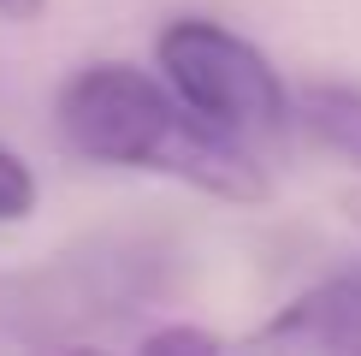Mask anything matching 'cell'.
Masks as SVG:
<instances>
[{"mask_svg": "<svg viewBox=\"0 0 361 356\" xmlns=\"http://www.w3.org/2000/svg\"><path fill=\"white\" fill-rule=\"evenodd\" d=\"M154 59L166 71V89L214 131L237 143L284 137L290 95H284L279 71L267 66V54L243 42L237 30H225L214 18H172L154 42Z\"/></svg>", "mask_w": 361, "mask_h": 356, "instance_id": "cell-3", "label": "cell"}, {"mask_svg": "<svg viewBox=\"0 0 361 356\" xmlns=\"http://www.w3.org/2000/svg\"><path fill=\"white\" fill-rule=\"evenodd\" d=\"M142 350L148 356H160V350H219V333H202V326H160V333L142 338Z\"/></svg>", "mask_w": 361, "mask_h": 356, "instance_id": "cell-7", "label": "cell"}, {"mask_svg": "<svg viewBox=\"0 0 361 356\" xmlns=\"http://www.w3.org/2000/svg\"><path fill=\"white\" fill-rule=\"evenodd\" d=\"M302 125L332 148V155L361 167V83H343V78L308 83L302 89Z\"/></svg>", "mask_w": 361, "mask_h": 356, "instance_id": "cell-5", "label": "cell"}, {"mask_svg": "<svg viewBox=\"0 0 361 356\" xmlns=\"http://www.w3.org/2000/svg\"><path fill=\"white\" fill-rule=\"evenodd\" d=\"M172 291V249L154 237H83L59 256L0 273V338L42 350L89 345Z\"/></svg>", "mask_w": 361, "mask_h": 356, "instance_id": "cell-2", "label": "cell"}, {"mask_svg": "<svg viewBox=\"0 0 361 356\" xmlns=\"http://www.w3.org/2000/svg\"><path fill=\"white\" fill-rule=\"evenodd\" d=\"M255 350H343L361 356V267L320 279L314 291L290 297L273 321L249 333Z\"/></svg>", "mask_w": 361, "mask_h": 356, "instance_id": "cell-4", "label": "cell"}, {"mask_svg": "<svg viewBox=\"0 0 361 356\" xmlns=\"http://www.w3.org/2000/svg\"><path fill=\"white\" fill-rule=\"evenodd\" d=\"M59 131L78 155L107 160V167L166 172L219 202L267 196V172L249 143L195 119L160 78L125 59H95L59 83Z\"/></svg>", "mask_w": 361, "mask_h": 356, "instance_id": "cell-1", "label": "cell"}, {"mask_svg": "<svg viewBox=\"0 0 361 356\" xmlns=\"http://www.w3.org/2000/svg\"><path fill=\"white\" fill-rule=\"evenodd\" d=\"M30 208H36V172H30L24 160L12 155L6 143H0V226L24 220Z\"/></svg>", "mask_w": 361, "mask_h": 356, "instance_id": "cell-6", "label": "cell"}, {"mask_svg": "<svg viewBox=\"0 0 361 356\" xmlns=\"http://www.w3.org/2000/svg\"><path fill=\"white\" fill-rule=\"evenodd\" d=\"M42 12H48V0H0V18H12V24H36Z\"/></svg>", "mask_w": 361, "mask_h": 356, "instance_id": "cell-8", "label": "cell"}]
</instances>
